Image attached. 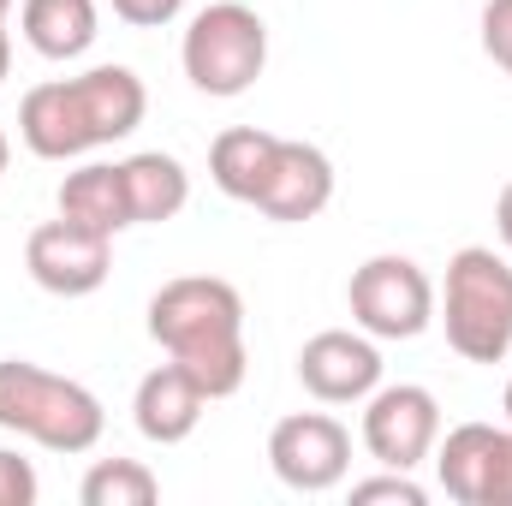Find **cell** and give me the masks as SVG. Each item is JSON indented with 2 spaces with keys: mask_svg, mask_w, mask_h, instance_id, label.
<instances>
[{
  "mask_svg": "<svg viewBox=\"0 0 512 506\" xmlns=\"http://www.w3.org/2000/svg\"><path fill=\"white\" fill-rule=\"evenodd\" d=\"M120 173H126V197H131V221L137 227H161V221H173L191 203V173L167 149H137V155L120 161Z\"/></svg>",
  "mask_w": 512,
  "mask_h": 506,
  "instance_id": "16",
  "label": "cell"
},
{
  "mask_svg": "<svg viewBox=\"0 0 512 506\" xmlns=\"http://www.w3.org/2000/svg\"><path fill=\"white\" fill-rule=\"evenodd\" d=\"M328 203H334V161L316 143H304V137H280L268 167H262L251 209H262L268 221L298 227V221H316Z\"/></svg>",
  "mask_w": 512,
  "mask_h": 506,
  "instance_id": "10",
  "label": "cell"
},
{
  "mask_svg": "<svg viewBox=\"0 0 512 506\" xmlns=\"http://www.w3.org/2000/svg\"><path fill=\"white\" fill-rule=\"evenodd\" d=\"M6 12H12V0H0V24H6Z\"/></svg>",
  "mask_w": 512,
  "mask_h": 506,
  "instance_id": "28",
  "label": "cell"
},
{
  "mask_svg": "<svg viewBox=\"0 0 512 506\" xmlns=\"http://www.w3.org/2000/svg\"><path fill=\"white\" fill-rule=\"evenodd\" d=\"M298 381L322 405H364L382 387V340L364 328H322L298 352Z\"/></svg>",
  "mask_w": 512,
  "mask_h": 506,
  "instance_id": "9",
  "label": "cell"
},
{
  "mask_svg": "<svg viewBox=\"0 0 512 506\" xmlns=\"http://www.w3.org/2000/svg\"><path fill=\"white\" fill-rule=\"evenodd\" d=\"M483 506H512V423L501 435V453H495V471H489V495Z\"/></svg>",
  "mask_w": 512,
  "mask_h": 506,
  "instance_id": "23",
  "label": "cell"
},
{
  "mask_svg": "<svg viewBox=\"0 0 512 506\" xmlns=\"http://www.w3.org/2000/svg\"><path fill=\"white\" fill-rule=\"evenodd\" d=\"M203 405H209V393L167 358V364H155L149 376L137 381V393H131V423H137L143 441H155V447H179V441L197 435Z\"/></svg>",
  "mask_w": 512,
  "mask_h": 506,
  "instance_id": "12",
  "label": "cell"
},
{
  "mask_svg": "<svg viewBox=\"0 0 512 506\" xmlns=\"http://www.w3.org/2000/svg\"><path fill=\"white\" fill-rule=\"evenodd\" d=\"M501 435H507V423H501V429H495V423H453V429L435 441V453H429V459H435V477H441V489L459 506H483L495 453H501Z\"/></svg>",
  "mask_w": 512,
  "mask_h": 506,
  "instance_id": "13",
  "label": "cell"
},
{
  "mask_svg": "<svg viewBox=\"0 0 512 506\" xmlns=\"http://www.w3.org/2000/svg\"><path fill=\"white\" fill-rule=\"evenodd\" d=\"M60 215L66 221H84V227H96V233H126L137 227L131 221V197H126V173H120V161H84V167H72L66 179H60Z\"/></svg>",
  "mask_w": 512,
  "mask_h": 506,
  "instance_id": "14",
  "label": "cell"
},
{
  "mask_svg": "<svg viewBox=\"0 0 512 506\" xmlns=\"http://www.w3.org/2000/svg\"><path fill=\"white\" fill-rule=\"evenodd\" d=\"M42 483H36V465L12 447H0V506H36Z\"/></svg>",
  "mask_w": 512,
  "mask_h": 506,
  "instance_id": "20",
  "label": "cell"
},
{
  "mask_svg": "<svg viewBox=\"0 0 512 506\" xmlns=\"http://www.w3.org/2000/svg\"><path fill=\"white\" fill-rule=\"evenodd\" d=\"M495 239H501V251L512 256V179L501 185V197H495Z\"/></svg>",
  "mask_w": 512,
  "mask_h": 506,
  "instance_id": "24",
  "label": "cell"
},
{
  "mask_svg": "<svg viewBox=\"0 0 512 506\" xmlns=\"http://www.w3.org/2000/svg\"><path fill=\"white\" fill-rule=\"evenodd\" d=\"M24 268L54 298H90L114 274V239L96 233V227H84V221L54 215V221H42L24 239Z\"/></svg>",
  "mask_w": 512,
  "mask_h": 506,
  "instance_id": "8",
  "label": "cell"
},
{
  "mask_svg": "<svg viewBox=\"0 0 512 506\" xmlns=\"http://www.w3.org/2000/svg\"><path fill=\"white\" fill-rule=\"evenodd\" d=\"M18 137H24V149L42 155V161H78V155L102 149L96 120H90V108H84L78 78L36 84V90L18 102Z\"/></svg>",
  "mask_w": 512,
  "mask_h": 506,
  "instance_id": "11",
  "label": "cell"
},
{
  "mask_svg": "<svg viewBox=\"0 0 512 506\" xmlns=\"http://www.w3.org/2000/svg\"><path fill=\"white\" fill-rule=\"evenodd\" d=\"M364 447L376 465L393 471H417L435 441H441V399L417 381H382L370 399H364Z\"/></svg>",
  "mask_w": 512,
  "mask_h": 506,
  "instance_id": "7",
  "label": "cell"
},
{
  "mask_svg": "<svg viewBox=\"0 0 512 506\" xmlns=\"http://www.w3.org/2000/svg\"><path fill=\"white\" fill-rule=\"evenodd\" d=\"M435 316L447 346L465 364H507L512 352V256L495 245H465L447 262L435 292Z\"/></svg>",
  "mask_w": 512,
  "mask_h": 506,
  "instance_id": "2",
  "label": "cell"
},
{
  "mask_svg": "<svg viewBox=\"0 0 512 506\" xmlns=\"http://www.w3.org/2000/svg\"><path fill=\"white\" fill-rule=\"evenodd\" d=\"M6 72H12V36H6V24H0V84H6Z\"/></svg>",
  "mask_w": 512,
  "mask_h": 506,
  "instance_id": "25",
  "label": "cell"
},
{
  "mask_svg": "<svg viewBox=\"0 0 512 506\" xmlns=\"http://www.w3.org/2000/svg\"><path fill=\"white\" fill-rule=\"evenodd\" d=\"M352 501H399V506H423L429 501V489L411 477V471H393L382 465V477H364V483H352Z\"/></svg>",
  "mask_w": 512,
  "mask_h": 506,
  "instance_id": "19",
  "label": "cell"
},
{
  "mask_svg": "<svg viewBox=\"0 0 512 506\" xmlns=\"http://www.w3.org/2000/svg\"><path fill=\"white\" fill-rule=\"evenodd\" d=\"M483 54L512 78V0H489L483 6Z\"/></svg>",
  "mask_w": 512,
  "mask_h": 506,
  "instance_id": "21",
  "label": "cell"
},
{
  "mask_svg": "<svg viewBox=\"0 0 512 506\" xmlns=\"http://www.w3.org/2000/svg\"><path fill=\"white\" fill-rule=\"evenodd\" d=\"M501 405H507V423H512V381H507V399H501Z\"/></svg>",
  "mask_w": 512,
  "mask_h": 506,
  "instance_id": "27",
  "label": "cell"
},
{
  "mask_svg": "<svg viewBox=\"0 0 512 506\" xmlns=\"http://www.w3.org/2000/svg\"><path fill=\"white\" fill-rule=\"evenodd\" d=\"M161 483L143 459H96L78 483V501L84 506H155Z\"/></svg>",
  "mask_w": 512,
  "mask_h": 506,
  "instance_id": "18",
  "label": "cell"
},
{
  "mask_svg": "<svg viewBox=\"0 0 512 506\" xmlns=\"http://www.w3.org/2000/svg\"><path fill=\"white\" fill-rule=\"evenodd\" d=\"M274 143H280V131L227 126L209 143V179H215V191L233 197V203H251L256 185H262V167H268V155H274Z\"/></svg>",
  "mask_w": 512,
  "mask_h": 506,
  "instance_id": "17",
  "label": "cell"
},
{
  "mask_svg": "<svg viewBox=\"0 0 512 506\" xmlns=\"http://www.w3.org/2000/svg\"><path fill=\"white\" fill-rule=\"evenodd\" d=\"M268 471L298 495H328L352 471V429L328 411H292L268 429Z\"/></svg>",
  "mask_w": 512,
  "mask_h": 506,
  "instance_id": "6",
  "label": "cell"
},
{
  "mask_svg": "<svg viewBox=\"0 0 512 506\" xmlns=\"http://www.w3.org/2000/svg\"><path fill=\"white\" fill-rule=\"evenodd\" d=\"M6 167H12V137L0 131V179H6Z\"/></svg>",
  "mask_w": 512,
  "mask_h": 506,
  "instance_id": "26",
  "label": "cell"
},
{
  "mask_svg": "<svg viewBox=\"0 0 512 506\" xmlns=\"http://www.w3.org/2000/svg\"><path fill=\"white\" fill-rule=\"evenodd\" d=\"M346 304H352V328H364L370 340H417L435 322V280L423 274V262L382 251L352 268Z\"/></svg>",
  "mask_w": 512,
  "mask_h": 506,
  "instance_id": "5",
  "label": "cell"
},
{
  "mask_svg": "<svg viewBox=\"0 0 512 506\" xmlns=\"http://www.w3.org/2000/svg\"><path fill=\"white\" fill-rule=\"evenodd\" d=\"M18 30L42 60H78L96 48L102 18H96V0H24Z\"/></svg>",
  "mask_w": 512,
  "mask_h": 506,
  "instance_id": "15",
  "label": "cell"
},
{
  "mask_svg": "<svg viewBox=\"0 0 512 506\" xmlns=\"http://www.w3.org/2000/svg\"><path fill=\"white\" fill-rule=\"evenodd\" d=\"M179 66L191 78V90L215 96V102H233L245 96L262 66H268V24L262 12L245 0H215L203 6L191 24H185V42H179Z\"/></svg>",
  "mask_w": 512,
  "mask_h": 506,
  "instance_id": "4",
  "label": "cell"
},
{
  "mask_svg": "<svg viewBox=\"0 0 512 506\" xmlns=\"http://www.w3.org/2000/svg\"><path fill=\"white\" fill-rule=\"evenodd\" d=\"M0 429L48 453H90L108 429V411L84 381L54 376L30 358H0Z\"/></svg>",
  "mask_w": 512,
  "mask_h": 506,
  "instance_id": "3",
  "label": "cell"
},
{
  "mask_svg": "<svg viewBox=\"0 0 512 506\" xmlns=\"http://www.w3.org/2000/svg\"><path fill=\"white\" fill-rule=\"evenodd\" d=\"M114 12L137 30H161V24H173L185 12V0H114Z\"/></svg>",
  "mask_w": 512,
  "mask_h": 506,
  "instance_id": "22",
  "label": "cell"
},
{
  "mask_svg": "<svg viewBox=\"0 0 512 506\" xmlns=\"http://www.w3.org/2000/svg\"><path fill=\"white\" fill-rule=\"evenodd\" d=\"M149 340L209 399H233L251 376L245 298L221 274H179L149 298Z\"/></svg>",
  "mask_w": 512,
  "mask_h": 506,
  "instance_id": "1",
  "label": "cell"
}]
</instances>
